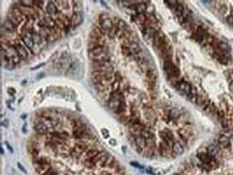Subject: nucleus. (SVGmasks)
Listing matches in <instances>:
<instances>
[{"label":"nucleus","instance_id":"obj_22","mask_svg":"<svg viewBox=\"0 0 233 175\" xmlns=\"http://www.w3.org/2000/svg\"><path fill=\"white\" fill-rule=\"evenodd\" d=\"M129 46L132 55H138L139 53L141 52V48H140L139 44L135 42H131Z\"/></svg>","mask_w":233,"mask_h":175},{"label":"nucleus","instance_id":"obj_5","mask_svg":"<svg viewBox=\"0 0 233 175\" xmlns=\"http://www.w3.org/2000/svg\"><path fill=\"white\" fill-rule=\"evenodd\" d=\"M86 133L85 126L83 123L79 122L76 126L73 128V136L75 139H82L85 136Z\"/></svg>","mask_w":233,"mask_h":175},{"label":"nucleus","instance_id":"obj_32","mask_svg":"<svg viewBox=\"0 0 233 175\" xmlns=\"http://www.w3.org/2000/svg\"><path fill=\"white\" fill-rule=\"evenodd\" d=\"M18 2L20 3L18 4L19 5L27 7V8H32L34 5L33 1L32 0H21V1H18Z\"/></svg>","mask_w":233,"mask_h":175},{"label":"nucleus","instance_id":"obj_31","mask_svg":"<svg viewBox=\"0 0 233 175\" xmlns=\"http://www.w3.org/2000/svg\"><path fill=\"white\" fill-rule=\"evenodd\" d=\"M115 25H116V27H118V29H119V30H125V29L129 28L128 27L129 26H128L127 23H126L124 20H121V19H118Z\"/></svg>","mask_w":233,"mask_h":175},{"label":"nucleus","instance_id":"obj_10","mask_svg":"<svg viewBox=\"0 0 233 175\" xmlns=\"http://www.w3.org/2000/svg\"><path fill=\"white\" fill-rule=\"evenodd\" d=\"M22 42L25 45V46L29 50H32L35 44L34 43L33 40H32V33L25 32V33L24 35H22Z\"/></svg>","mask_w":233,"mask_h":175},{"label":"nucleus","instance_id":"obj_13","mask_svg":"<svg viewBox=\"0 0 233 175\" xmlns=\"http://www.w3.org/2000/svg\"><path fill=\"white\" fill-rule=\"evenodd\" d=\"M14 45H15V49H16L20 58L23 59V60H27L28 58V52L25 48L20 43H15Z\"/></svg>","mask_w":233,"mask_h":175},{"label":"nucleus","instance_id":"obj_38","mask_svg":"<svg viewBox=\"0 0 233 175\" xmlns=\"http://www.w3.org/2000/svg\"><path fill=\"white\" fill-rule=\"evenodd\" d=\"M118 31H119V29H118L116 25H113V27L111 29L109 30L108 32V35L109 37H110V38H113L115 36H117Z\"/></svg>","mask_w":233,"mask_h":175},{"label":"nucleus","instance_id":"obj_33","mask_svg":"<svg viewBox=\"0 0 233 175\" xmlns=\"http://www.w3.org/2000/svg\"><path fill=\"white\" fill-rule=\"evenodd\" d=\"M98 153H99V151L97 149H90L89 150H87L86 153H85V156H86L85 159H92V158L95 157Z\"/></svg>","mask_w":233,"mask_h":175},{"label":"nucleus","instance_id":"obj_23","mask_svg":"<svg viewBox=\"0 0 233 175\" xmlns=\"http://www.w3.org/2000/svg\"><path fill=\"white\" fill-rule=\"evenodd\" d=\"M104 46H101V47H98V48H95V49L91 50H88L87 52V54H88L89 57L90 59H93V57H95V56L98 55L99 54H101V52H104Z\"/></svg>","mask_w":233,"mask_h":175},{"label":"nucleus","instance_id":"obj_41","mask_svg":"<svg viewBox=\"0 0 233 175\" xmlns=\"http://www.w3.org/2000/svg\"><path fill=\"white\" fill-rule=\"evenodd\" d=\"M55 25L57 26L59 29H62V30L64 31V29H65V26H64L63 22L61 21V20H60L59 18L55 19Z\"/></svg>","mask_w":233,"mask_h":175},{"label":"nucleus","instance_id":"obj_4","mask_svg":"<svg viewBox=\"0 0 233 175\" xmlns=\"http://www.w3.org/2000/svg\"><path fill=\"white\" fill-rule=\"evenodd\" d=\"M113 22L112 20L106 14H101L99 16V27L104 31L110 30L113 27Z\"/></svg>","mask_w":233,"mask_h":175},{"label":"nucleus","instance_id":"obj_6","mask_svg":"<svg viewBox=\"0 0 233 175\" xmlns=\"http://www.w3.org/2000/svg\"><path fill=\"white\" fill-rule=\"evenodd\" d=\"M90 65L93 71V70L107 71L108 68L111 66L110 61H93Z\"/></svg>","mask_w":233,"mask_h":175},{"label":"nucleus","instance_id":"obj_36","mask_svg":"<svg viewBox=\"0 0 233 175\" xmlns=\"http://www.w3.org/2000/svg\"><path fill=\"white\" fill-rule=\"evenodd\" d=\"M181 113L178 109L176 108H172L171 111H170L169 113V116L170 118H172V119H176V118H179L180 116Z\"/></svg>","mask_w":233,"mask_h":175},{"label":"nucleus","instance_id":"obj_26","mask_svg":"<svg viewBox=\"0 0 233 175\" xmlns=\"http://www.w3.org/2000/svg\"><path fill=\"white\" fill-rule=\"evenodd\" d=\"M219 152V148L218 146H216L215 144H211L210 146H209L207 149V153L211 156L212 157H215L217 155Z\"/></svg>","mask_w":233,"mask_h":175},{"label":"nucleus","instance_id":"obj_8","mask_svg":"<svg viewBox=\"0 0 233 175\" xmlns=\"http://www.w3.org/2000/svg\"><path fill=\"white\" fill-rule=\"evenodd\" d=\"M159 135H160L161 139L163 140L164 142H165L169 146L171 145V144L173 142L174 136L172 133L171 132L169 129H166L164 130L159 131ZM174 143V142H173Z\"/></svg>","mask_w":233,"mask_h":175},{"label":"nucleus","instance_id":"obj_39","mask_svg":"<svg viewBox=\"0 0 233 175\" xmlns=\"http://www.w3.org/2000/svg\"><path fill=\"white\" fill-rule=\"evenodd\" d=\"M120 83L117 82V81L114 80L113 82L111 84V89L114 92H117V91H119L120 90Z\"/></svg>","mask_w":233,"mask_h":175},{"label":"nucleus","instance_id":"obj_7","mask_svg":"<svg viewBox=\"0 0 233 175\" xmlns=\"http://www.w3.org/2000/svg\"><path fill=\"white\" fill-rule=\"evenodd\" d=\"M161 56L164 59V61L167 60H171L172 57V48L171 45H169V43H167L163 48H161L160 50Z\"/></svg>","mask_w":233,"mask_h":175},{"label":"nucleus","instance_id":"obj_27","mask_svg":"<svg viewBox=\"0 0 233 175\" xmlns=\"http://www.w3.org/2000/svg\"><path fill=\"white\" fill-rule=\"evenodd\" d=\"M33 164H50V159L45 157H40L36 159V160H34Z\"/></svg>","mask_w":233,"mask_h":175},{"label":"nucleus","instance_id":"obj_2","mask_svg":"<svg viewBox=\"0 0 233 175\" xmlns=\"http://www.w3.org/2000/svg\"><path fill=\"white\" fill-rule=\"evenodd\" d=\"M1 65L7 70H12L15 68L16 64L14 62L12 56L5 50L1 48Z\"/></svg>","mask_w":233,"mask_h":175},{"label":"nucleus","instance_id":"obj_44","mask_svg":"<svg viewBox=\"0 0 233 175\" xmlns=\"http://www.w3.org/2000/svg\"><path fill=\"white\" fill-rule=\"evenodd\" d=\"M101 134H102V135L104 136V139H107L108 137L109 136L108 131L107 129H101Z\"/></svg>","mask_w":233,"mask_h":175},{"label":"nucleus","instance_id":"obj_40","mask_svg":"<svg viewBox=\"0 0 233 175\" xmlns=\"http://www.w3.org/2000/svg\"><path fill=\"white\" fill-rule=\"evenodd\" d=\"M114 80H115V81H117V82L120 83L123 82V77H122V75L121 74L120 72L117 71L114 73Z\"/></svg>","mask_w":233,"mask_h":175},{"label":"nucleus","instance_id":"obj_18","mask_svg":"<svg viewBox=\"0 0 233 175\" xmlns=\"http://www.w3.org/2000/svg\"><path fill=\"white\" fill-rule=\"evenodd\" d=\"M135 143L138 149L141 151L146 147V140L141 135L136 136L135 137Z\"/></svg>","mask_w":233,"mask_h":175},{"label":"nucleus","instance_id":"obj_28","mask_svg":"<svg viewBox=\"0 0 233 175\" xmlns=\"http://www.w3.org/2000/svg\"><path fill=\"white\" fill-rule=\"evenodd\" d=\"M140 135L141 136H143L146 140L151 139H154V134H153L149 130H148V129H143V130L141 131V132Z\"/></svg>","mask_w":233,"mask_h":175},{"label":"nucleus","instance_id":"obj_24","mask_svg":"<svg viewBox=\"0 0 233 175\" xmlns=\"http://www.w3.org/2000/svg\"><path fill=\"white\" fill-rule=\"evenodd\" d=\"M147 9V6L145 3L141 2L138 3L136 6V8L134 10L136 12V15H141V14H145V12Z\"/></svg>","mask_w":233,"mask_h":175},{"label":"nucleus","instance_id":"obj_46","mask_svg":"<svg viewBox=\"0 0 233 175\" xmlns=\"http://www.w3.org/2000/svg\"><path fill=\"white\" fill-rule=\"evenodd\" d=\"M45 175H57V172L52 167Z\"/></svg>","mask_w":233,"mask_h":175},{"label":"nucleus","instance_id":"obj_9","mask_svg":"<svg viewBox=\"0 0 233 175\" xmlns=\"http://www.w3.org/2000/svg\"><path fill=\"white\" fill-rule=\"evenodd\" d=\"M86 148L87 146L84 142L79 141L75 145L74 148L70 151V153H71L72 155L75 156V157H79L81 154H83L85 151Z\"/></svg>","mask_w":233,"mask_h":175},{"label":"nucleus","instance_id":"obj_47","mask_svg":"<svg viewBox=\"0 0 233 175\" xmlns=\"http://www.w3.org/2000/svg\"><path fill=\"white\" fill-rule=\"evenodd\" d=\"M53 2H54V4H55V6L57 7V8L58 9L59 11L60 10L61 8H62V1H54Z\"/></svg>","mask_w":233,"mask_h":175},{"label":"nucleus","instance_id":"obj_25","mask_svg":"<svg viewBox=\"0 0 233 175\" xmlns=\"http://www.w3.org/2000/svg\"><path fill=\"white\" fill-rule=\"evenodd\" d=\"M32 38L34 43L36 45H39L43 43V37H41V35H40L39 32H36V31H35L33 33H32Z\"/></svg>","mask_w":233,"mask_h":175},{"label":"nucleus","instance_id":"obj_17","mask_svg":"<svg viewBox=\"0 0 233 175\" xmlns=\"http://www.w3.org/2000/svg\"><path fill=\"white\" fill-rule=\"evenodd\" d=\"M171 148H172L173 153L176 156H180L184 153V146H183V145L181 144L180 142L174 141L173 143Z\"/></svg>","mask_w":233,"mask_h":175},{"label":"nucleus","instance_id":"obj_55","mask_svg":"<svg viewBox=\"0 0 233 175\" xmlns=\"http://www.w3.org/2000/svg\"><path fill=\"white\" fill-rule=\"evenodd\" d=\"M1 154H4V151H3L2 147H1Z\"/></svg>","mask_w":233,"mask_h":175},{"label":"nucleus","instance_id":"obj_50","mask_svg":"<svg viewBox=\"0 0 233 175\" xmlns=\"http://www.w3.org/2000/svg\"><path fill=\"white\" fill-rule=\"evenodd\" d=\"M17 166H18V168L20 169L21 170L22 172H24V174H26V173H27V172H26L25 169H24V167H23V166H22V165L21 164H20V163H17Z\"/></svg>","mask_w":233,"mask_h":175},{"label":"nucleus","instance_id":"obj_35","mask_svg":"<svg viewBox=\"0 0 233 175\" xmlns=\"http://www.w3.org/2000/svg\"><path fill=\"white\" fill-rule=\"evenodd\" d=\"M7 19H8L11 22L13 23V24H15L16 27H18L20 24V21H19L17 19L16 17L14 16V15H12L10 12H9L8 13V15H7Z\"/></svg>","mask_w":233,"mask_h":175},{"label":"nucleus","instance_id":"obj_37","mask_svg":"<svg viewBox=\"0 0 233 175\" xmlns=\"http://www.w3.org/2000/svg\"><path fill=\"white\" fill-rule=\"evenodd\" d=\"M91 81L95 85H99L104 82V78L98 76H93L91 78Z\"/></svg>","mask_w":233,"mask_h":175},{"label":"nucleus","instance_id":"obj_15","mask_svg":"<svg viewBox=\"0 0 233 175\" xmlns=\"http://www.w3.org/2000/svg\"><path fill=\"white\" fill-rule=\"evenodd\" d=\"M36 172L40 175H45L52 168L50 164H34Z\"/></svg>","mask_w":233,"mask_h":175},{"label":"nucleus","instance_id":"obj_11","mask_svg":"<svg viewBox=\"0 0 233 175\" xmlns=\"http://www.w3.org/2000/svg\"><path fill=\"white\" fill-rule=\"evenodd\" d=\"M207 33L206 32V30L202 27H198L197 29L196 32L195 33V38L197 42L199 43H202L206 38L207 37Z\"/></svg>","mask_w":233,"mask_h":175},{"label":"nucleus","instance_id":"obj_51","mask_svg":"<svg viewBox=\"0 0 233 175\" xmlns=\"http://www.w3.org/2000/svg\"><path fill=\"white\" fill-rule=\"evenodd\" d=\"M5 144H6V146H7V149H8V150L9 151H10L11 153H13V149H12V146H10V145L8 143H7V141L5 142Z\"/></svg>","mask_w":233,"mask_h":175},{"label":"nucleus","instance_id":"obj_1","mask_svg":"<svg viewBox=\"0 0 233 175\" xmlns=\"http://www.w3.org/2000/svg\"><path fill=\"white\" fill-rule=\"evenodd\" d=\"M164 70L167 73L169 79H175L179 77L181 74L180 70L171 60H167L164 62Z\"/></svg>","mask_w":233,"mask_h":175},{"label":"nucleus","instance_id":"obj_3","mask_svg":"<svg viewBox=\"0 0 233 175\" xmlns=\"http://www.w3.org/2000/svg\"><path fill=\"white\" fill-rule=\"evenodd\" d=\"M153 43H154V47L159 50H160L161 48H163L166 44L168 43L167 41V37L161 30L156 31L153 38Z\"/></svg>","mask_w":233,"mask_h":175},{"label":"nucleus","instance_id":"obj_12","mask_svg":"<svg viewBox=\"0 0 233 175\" xmlns=\"http://www.w3.org/2000/svg\"><path fill=\"white\" fill-rule=\"evenodd\" d=\"M83 21V17L81 15L80 12L73 13L70 19V23H71L72 27H77L78 26L80 25Z\"/></svg>","mask_w":233,"mask_h":175},{"label":"nucleus","instance_id":"obj_19","mask_svg":"<svg viewBox=\"0 0 233 175\" xmlns=\"http://www.w3.org/2000/svg\"><path fill=\"white\" fill-rule=\"evenodd\" d=\"M1 26H2L1 27H4V29L6 32H9V33H14L17 29V27L13 23L11 22L8 19L4 20V24Z\"/></svg>","mask_w":233,"mask_h":175},{"label":"nucleus","instance_id":"obj_14","mask_svg":"<svg viewBox=\"0 0 233 175\" xmlns=\"http://www.w3.org/2000/svg\"><path fill=\"white\" fill-rule=\"evenodd\" d=\"M46 12L48 15H49L50 17L57 16L59 14V10L54 4L53 1H49L48 4L46 6Z\"/></svg>","mask_w":233,"mask_h":175},{"label":"nucleus","instance_id":"obj_45","mask_svg":"<svg viewBox=\"0 0 233 175\" xmlns=\"http://www.w3.org/2000/svg\"><path fill=\"white\" fill-rule=\"evenodd\" d=\"M7 93H8L10 95V96H14V95H15V93H16V90H15V89L14 88H12V87L8 88V90H7Z\"/></svg>","mask_w":233,"mask_h":175},{"label":"nucleus","instance_id":"obj_16","mask_svg":"<svg viewBox=\"0 0 233 175\" xmlns=\"http://www.w3.org/2000/svg\"><path fill=\"white\" fill-rule=\"evenodd\" d=\"M35 131L40 135H44L48 131V127L43 121H38L35 124Z\"/></svg>","mask_w":233,"mask_h":175},{"label":"nucleus","instance_id":"obj_53","mask_svg":"<svg viewBox=\"0 0 233 175\" xmlns=\"http://www.w3.org/2000/svg\"><path fill=\"white\" fill-rule=\"evenodd\" d=\"M8 124H9V121L7 120H4L2 123H1V125L4 126V127H8Z\"/></svg>","mask_w":233,"mask_h":175},{"label":"nucleus","instance_id":"obj_29","mask_svg":"<svg viewBox=\"0 0 233 175\" xmlns=\"http://www.w3.org/2000/svg\"><path fill=\"white\" fill-rule=\"evenodd\" d=\"M219 142H220V145L223 146L224 148H227L228 146H230V139L226 136H221L219 138Z\"/></svg>","mask_w":233,"mask_h":175},{"label":"nucleus","instance_id":"obj_54","mask_svg":"<svg viewBox=\"0 0 233 175\" xmlns=\"http://www.w3.org/2000/svg\"><path fill=\"white\" fill-rule=\"evenodd\" d=\"M109 144H110L111 146H115V145H116V141H115V139H111L110 141H109Z\"/></svg>","mask_w":233,"mask_h":175},{"label":"nucleus","instance_id":"obj_34","mask_svg":"<svg viewBox=\"0 0 233 175\" xmlns=\"http://www.w3.org/2000/svg\"><path fill=\"white\" fill-rule=\"evenodd\" d=\"M184 6L181 4H178L177 7L176 8V14L177 15V17L179 19L182 18L184 16Z\"/></svg>","mask_w":233,"mask_h":175},{"label":"nucleus","instance_id":"obj_30","mask_svg":"<svg viewBox=\"0 0 233 175\" xmlns=\"http://www.w3.org/2000/svg\"><path fill=\"white\" fill-rule=\"evenodd\" d=\"M168 146L169 145L167 144L165 142H161L159 144V152L162 156H166L168 153Z\"/></svg>","mask_w":233,"mask_h":175},{"label":"nucleus","instance_id":"obj_49","mask_svg":"<svg viewBox=\"0 0 233 175\" xmlns=\"http://www.w3.org/2000/svg\"><path fill=\"white\" fill-rule=\"evenodd\" d=\"M68 1H62V8L64 9H69V6H68Z\"/></svg>","mask_w":233,"mask_h":175},{"label":"nucleus","instance_id":"obj_52","mask_svg":"<svg viewBox=\"0 0 233 175\" xmlns=\"http://www.w3.org/2000/svg\"><path fill=\"white\" fill-rule=\"evenodd\" d=\"M131 164L134 167H139V168H142V167L141 166V165H139V164L137 163V162H131Z\"/></svg>","mask_w":233,"mask_h":175},{"label":"nucleus","instance_id":"obj_48","mask_svg":"<svg viewBox=\"0 0 233 175\" xmlns=\"http://www.w3.org/2000/svg\"><path fill=\"white\" fill-rule=\"evenodd\" d=\"M45 62H43V63L39 64V65H36V66L33 67V68H30V70H37V69H39V68H41V67L44 66V65H45Z\"/></svg>","mask_w":233,"mask_h":175},{"label":"nucleus","instance_id":"obj_21","mask_svg":"<svg viewBox=\"0 0 233 175\" xmlns=\"http://www.w3.org/2000/svg\"><path fill=\"white\" fill-rule=\"evenodd\" d=\"M197 157L200 161L203 162L204 164L209 165L210 162L212 161V157L208 154L207 152H200L198 153Z\"/></svg>","mask_w":233,"mask_h":175},{"label":"nucleus","instance_id":"obj_42","mask_svg":"<svg viewBox=\"0 0 233 175\" xmlns=\"http://www.w3.org/2000/svg\"><path fill=\"white\" fill-rule=\"evenodd\" d=\"M227 22L230 26L233 27V12H231L230 15L227 18Z\"/></svg>","mask_w":233,"mask_h":175},{"label":"nucleus","instance_id":"obj_43","mask_svg":"<svg viewBox=\"0 0 233 175\" xmlns=\"http://www.w3.org/2000/svg\"><path fill=\"white\" fill-rule=\"evenodd\" d=\"M33 4H34V5L36 6V7H39V8L43 9V6H44V4H45V1H33Z\"/></svg>","mask_w":233,"mask_h":175},{"label":"nucleus","instance_id":"obj_20","mask_svg":"<svg viewBox=\"0 0 233 175\" xmlns=\"http://www.w3.org/2000/svg\"><path fill=\"white\" fill-rule=\"evenodd\" d=\"M146 76L147 80L156 82L158 78V73L156 70L154 69V68H149L146 70Z\"/></svg>","mask_w":233,"mask_h":175}]
</instances>
